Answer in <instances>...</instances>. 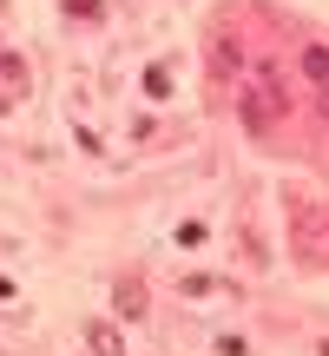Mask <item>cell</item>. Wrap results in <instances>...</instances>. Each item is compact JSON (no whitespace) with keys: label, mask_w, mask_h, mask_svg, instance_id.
<instances>
[{"label":"cell","mask_w":329,"mask_h":356,"mask_svg":"<svg viewBox=\"0 0 329 356\" xmlns=\"http://www.w3.org/2000/svg\"><path fill=\"white\" fill-rule=\"evenodd\" d=\"M86 337H92V356H126V337H119L112 323H92Z\"/></svg>","instance_id":"1"},{"label":"cell","mask_w":329,"mask_h":356,"mask_svg":"<svg viewBox=\"0 0 329 356\" xmlns=\"http://www.w3.org/2000/svg\"><path fill=\"white\" fill-rule=\"evenodd\" d=\"M119 317H145V291H139V284L119 291Z\"/></svg>","instance_id":"2"},{"label":"cell","mask_w":329,"mask_h":356,"mask_svg":"<svg viewBox=\"0 0 329 356\" xmlns=\"http://www.w3.org/2000/svg\"><path fill=\"white\" fill-rule=\"evenodd\" d=\"M303 66H310V79H323V86H329V53H323V47H310Z\"/></svg>","instance_id":"3"},{"label":"cell","mask_w":329,"mask_h":356,"mask_svg":"<svg viewBox=\"0 0 329 356\" xmlns=\"http://www.w3.org/2000/svg\"><path fill=\"white\" fill-rule=\"evenodd\" d=\"M106 0H66V13H99Z\"/></svg>","instance_id":"4"}]
</instances>
